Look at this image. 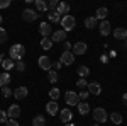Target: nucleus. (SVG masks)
I'll use <instances>...</instances> for the list:
<instances>
[{
	"label": "nucleus",
	"mask_w": 127,
	"mask_h": 126,
	"mask_svg": "<svg viewBox=\"0 0 127 126\" xmlns=\"http://www.w3.org/2000/svg\"><path fill=\"white\" fill-rule=\"evenodd\" d=\"M9 53H10V60L12 61H22V56L26 55V48L22 44H14L9 49Z\"/></svg>",
	"instance_id": "1"
},
{
	"label": "nucleus",
	"mask_w": 127,
	"mask_h": 126,
	"mask_svg": "<svg viewBox=\"0 0 127 126\" xmlns=\"http://www.w3.org/2000/svg\"><path fill=\"white\" fill-rule=\"evenodd\" d=\"M75 24H76V19L73 17V15H64V17H61V26H63V31L66 32V31H71L75 27Z\"/></svg>",
	"instance_id": "2"
},
{
	"label": "nucleus",
	"mask_w": 127,
	"mask_h": 126,
	"mask_svg": "<svg viewBox=\"0 0 127 126\" xmlns=\"http://www.w3.org/2000/svg\"><path fill=\"white\" fill-rule=\"evenodd\" d=\"M93 119H95V123H105V121L108 119L107 111H105L103 107H97V109H93Z\"/></svg>",
	"instance_id": "3"
},
{
	"label": "nucleus",
	"mask_w": 127,
	"mask_h": 126,
	"mask_svg": "<svg viewBox=\"0 0 127 126\" xmlns=\"http://www.w3.org/2000/svg\"><path fill=\"white\" fill-rule=\"evenodd\" d=\"M64 101H66V104H68V106H78V104H80L78 94H76V92H73V90H68V92L64 94Z\"/></svg>",
	"instance_id": "4"
},
{
	"label": "nucleus",
	"mask_w": 127,
	"mask_h": 126,
	"mask_svg": "<svg viewBox=\"0 0 127 126\" xmlns=\"http://www.w3.org/2000/svg\"><path fill=\"white\" fill-rule=\"evenodd\" d=\"M59 61H61V65H73L75 63V55L71 51H63Z\"/></svg>",
	"instance_id": "5"
},
{
	"label": "nucleus",
	"mask_w": 127,
	"mask_h": 126,
	"mask_svg": "<svg viewBox=\"0 0 127 126\" xmlns=\"http://www.w3.org/2000/svg\"><path fill=\"white\" fill-rule=\"evenodd\" d=\"M37 63H39V67L42 68V70H46V72H49V70L53 68V61H51V58L46 56V55H44V56H41Z\"/></svg>",
	"instance_id": "6"
},
{
	"label": "nucleus",
	"mask_w": 127,
	"mask_h": 126,
	"mask_svg": "<svg viewBox=\"0 0 127 126\" xmlns=\"http://www.w3.org/2000/svg\"><path fill=\"white\" fill-rule=\"evenodd\" d=\"M19 116H20V107L17 106V104H12V106L7 109V118H10V119H17Z\"/></svg>",
	"instance_id": "7"
},
{
	"label": "nucleus",
	"mask_w": 127,
	"mask_h": 126,
	"mask_svg": "<svg viewBox=\"0 0 127 126\" xmlns=\"http://www.w3.org/2000/svg\"><path fill=\"white\" fill-rule=\"evenodd\" d=\"M51 41H54V43H64V41H66V32L63 29L54 31V32L51 34Z\"/></svg>",
	"instance_id": "8"
},
{
	"label": "nucleus",
	"mask_w": 127,
	"mask_h": 126,
	"mask_svg": "<svg viewBox=\"0 0 127 126\" xmlns=\"http://www.w3.org/2000/svg\"><path fill=\"white\" fill-rule=\"evenodd\" d=\"M37 12L36 10H32V9H26L24 12H22V17H24V20H27V22H32V20H36L37 19Z\"/></svg>",
	"instance_id": "9"
},
{
	"label": "nucleus",
	"mask_w": 127,
	"mask_h": 126,
	"mask_svg": "<svg viewBox=\"0 0 127 126\" xmlns=\"http://www.w3.org/2000/svg\"><path fill=\"white\" fill-rule=\"evenodd\" d=\"M39 32L42 38H49L51 34H53V29H51V26H49V22H41L39 26Z\"/></svg>",
	"instance_id": "10"
},
{
	"label": "nucleus",
	"mask_w": 127,
	"mask_h": 126,
	"mask_svg": "<svg viewBox=\"0 0 127 126\" xmlns=\"http://www.w3.org/2000/svg\"><path fill=\"white\" fill-rule=\"evenodd\" d=\"M87 49H88V46L83 43V41H78L75 46H73V55H85L87 53Z\"/></svg>",
	"instance_id": "11"
},
{
	"label": "nucleus",
	"mask_w": 127,
	"mask_h": 126,
	"mask_svg": "<svg viewBox=\"0 0 127 126\" xmlns=\"http://www.w3.org/2000/svg\"><path fill=\"white\" fill-rule=\"evenodd\" d=\"M87 89H88V94L90 96H98L102 92V87H100V84H97V82H90Z\"/></svg>",
	"instance_id": "12"
},
{
	"label": "nucleus",
	"mask_w": 127,
	"mask_h": 126,
	"mask_svg": "<svg viewBox=\"0 0 127 126\" xmlns=\"http://www.w3.org/2000/svg\"><path fill=\"white\" fill-rule=\"evenodd\" d=\"M59 118H61V121L66 125L71 121V118H73V113H71V109H61V113H59Z\"/></svg>",
	"instance_id": "13"
},
{
	"label": "nucleus",
	"mask_w": 127,
	"mask_h": 126,
	"mask_svg": "<svg viewBox=\"0 0 127 126\" xmlns=\"http://www.w3.org/2000/svg\"><path fill=\"white\" fill-rule=\"evenodd\" d=\"M46 111H48V114H51V116L58 114L59 107H58V104H56V101H51V102H48V104H46Z\"/></svg>",
	"instance_id": "14"
},
{
	"label": "nucleus",
	"mask_w": 127,
	"mask_h": 126,
	"mask_svg": "<svg viewBox=\"0 0 127 126\" xmlns=\"http://www.w3.org/2000/svg\"><path fill=\"white\" fill-rule=\"evenodd\" d=\"M27 94H29L27 87H17L14 90V97L15 99H24V97H27Z\"/></svg>",
	"instance_id": "15"
},
{
	"label": "nucleus",
	"mask_w": 127,
	"mask_h": 126,
	"mask_svg": "<svg viewBox=\"0 0 127 126\" xmlns=\"http://www.w3.org/2000/svg\"><path fill=\"white\" fill-rule=\"evenodd\" d=\"M98 29H100V34L102 36H108L110 34V24H108V20H102Z\"/></svg>",
	"instance_id": "16"
},
{
	"label": "nucleus",
	"mask_w": 127,
	"mask_h": 126,
	"mask_svg": "<svg viewBox=\"0 0 127 126\" xmlns=\"http://www.w3.org/2000/svg\"><path fill=\"white\" fill-rule=\"evenodd\" d=\"M56 12H58L59 15H63V17H64V15H68V12H69V5H68V3H64V2H59Z\"/></svg>",
	"instance_id": "17"
},
{
	"label": "nucleus",
	"mask_w": 127,
	"mask_h": 126,
	"mask_svg": "<svg viewBox=\"0 0 127 126\" xmlns=\"http://www.w3.org/2000/svg\"><path fill=\"white\" fill-rule=\"evenodd\" d=\"M114 36H115V39H127V29L126 27H117L114 31Z\"/></svg>",
	"instance_id": "18"
},
{
	"label": "nucleus",
	"mask_w": 127,
	"mask_h": 126,
	"mask_svg": "<svg viewBox=\"0 0 127 126\" xmlns=\"http://www.w3.org/2000/svg\"><path fill=\"white\" fill-rule=\"evenodd\" d=\"M110 121H112L114 125H122L124 118H122V114H120V113H117V111H115V113H112V114H110Z\"/></svg>",
	"instance_id": "19"
},
{
	"label": "nucleus",
	"mask_w": 127,
	"mask_h": 126,
	"mask_svg": "<svg viewBox=\"0 0 127 126\" xmlns=\"http://www.w3.org/2000/svg\"><path fill=\"white\" fill-rule=\"evenodd\" d=\"M76 73L80 75V78H85V77H88V73H90V68L85 67V65H80V67L76 68Z\"/></svg>",
	"instance_id": "20"
},
{
	"label": "nucleus",
	"mask_w": 127,
	"mask_h": 126,
	"mask_svg": "<svg viewBox=\"0 0 127 126\" xmlns=\"http://www.w3.org/2000/svg\"><path fill=\"white\" fill-rule=\"evenodd\" d=\"M10 82V75L7 72H3V73H0V87H7Z\"/></svg>",
	"instance_id": "21"
},
{
	"label": "nucleus",
	"mask_w": 127,
	"mask_h": 126,
	"mask_svg": "<svg viewBox=\"0 0 127 126\" xmlns=\"http://www.w3.org/2000/svg\"><path fill=\"white\" fill-rule=\"evenodd\" d=\"M78 113L81 114V116H85V114L90 113V106H88V102H80V104H78Z\"/></svg>",
	"instance_id": "22"
},
{
	"label": "nucleus",
	"mask_w": 127,
	"mask_h": 126,
	"mask_svg": "<svg viewBox=\"0 0 127 126\" xmlns=\"http://www.w3.org/2000/svg\"><path fill=\"white\" fill-rule=\"evenodd\" d=\"M107 14H108V10L105 9V7H100V9L97 10V14H95V19H102V20H105V17H107Z\"/></svg>",
	"instance_id": "23"
},
{
	"label": "nucleus",
	"mask_w": 127,
	"mask_h": 126,
	"mask_svg": "<svg viewBox=\"0 0 127 126\" xmlns=\"http://www.w3.org/2000/svg\"><path fill=\"white\" fill-rule=\"evenodd\" d=\"M41 48L46 49V51L53 48V41H51V38H42L41 39Z\"/></svg>",
	"instance_id": "24"
},
{
	"label": "nucleus",
	"mask_w": 127,
	"mask_h": 126,
	"mask_svg": "<svg viewBox=\"0 0 127 126\" xmlns=\"http://www.w3.org/2000/svg\"><path fill=\"white\" fill-rule=\"evenodd\" d=\"M95 26H97V19L95 17H87L85 19V27L87 29H93Z\"/></svg>",
	"instance_id": "25"
},
{
	"label": "nucleus",
	"mask_w": 127,
	"mask_h": 126,
	"mask_svg": "<svg viewBox=\"0 0 127 126\" xmlns=\"http://www.w3.org/2000/svg\"><path fill=\"white\" fill-rule=\"evenodd\" d=\"M36 9L39 10V12H46L48 10V3L44 0H36Z\"/></svg>",
	"instance_id": "26"
},
{
	"label": "nucleus",
	"mask_w": 127,
	"mask_h": 126,
	"mask_svg": "<svg viewBox=\"0 0 127 126\" xmlns=\"http://www.w3.org/2000/svg\"><path fill=\"white\" fill-rule=\"evenodd\" d=\"M2 67L5 68V72H7V73H9V70H12V68L15 67V63H14V61H12V60H3V61H2Z\"/></svg>",
	"instance_id": "27"
},
{
	"label": "nucleus",
	"mask_w": 127,
	"mask_h": 126,
	"mask_svg": "<svg viewBox=\"0 0 127 126\" xmlns=\"http://www.w3.org/2000/svg\"><path fill=\"white\" fill-rule=\"evenodd\" d=\"M48 17H49V20H51V22H61V15H59L56 10H54V12H49Z\"/></svg>",
	"instance_id": "28"
},
{
	"label": "nucleus",
	"mask_w": 127,
	"mask_h": 126,
	"mask_svg": "<svg viewBox=\"0 0 127 126\" xmlns=\"http://www.w3.org/2000/svg\"><path fill=\"white\" fill-rule=\"evenodd\" d=\"M32 125L34 126H44L46 125V119H44V116H36L32 119Z\"/></svg>",
	"instance_id": "29"
},
{
	"label": "nucleus",
	"mask_w": 127,
	"mask_h": 126,
	"mask_svg": "<svg viewBox=\"0 0 127 126\" xmlns=\"http://www.w3.org/2000/svg\"><path fill=\"white\" fill-rule=\"evenodd\" d=\"M48 80H49V82H53V84L58 82V72H56V70H49V72H48Z\"/></svg>",
	"instance_id": "30"
},
{
	"label": "nucleus",
	"mask_w": 127,
	"mask_h": 126,
	"mask_svg": "<svg viewBox=\"0 0 127 126\" xmlns=\"http://www.w3.org/2000/svg\"><path fill=\"white\" fill-rule=\"evenodd\" d=\"M49 97L53 99V101H56L59 97V89H56V87H53L51 90H49Z\"/></svg>",
	"instance_id": "31"
},
{
	"label": "nucleus",
	"mask_w": 127,
	"mask_h": 126,
	"mask_svg": "<svg viewBox=\"0 0 127 126\" xmlns=\"http://www.w3.org/2000/svg\"><path fill=\"white\" fill-rule=\"evenodd\" d=\"M58 5H59V2H58V0H51V2L48 3V9L51 10V12H54V10L58 9Z\"/></svg>",
	"instance_id": "32"
},
{
	"label": "nucleus",
	"mask_w": 127,
	"mask_h": 126,
	"mask_svg": "<svg viewBox=\"0 0 127 126\" xmlns=\"http://www.w3.org/2000/svg\"><path fill=\"white\" fill-rule=\"evenodd\" d=\"M5 41H7V31L3 29V27H0V44L5 43Z\"/></svg>",
	"instance_id": "33"
},
{
	"label": "nucleus",
	"mask_w": 127,
	"mask_h": 126,
	"mask_svg": "<svg viewBox=\"0 0 127 126\" xmlns=\"http://www.w3.org/2000/svg\"><path fill=\"white\" fill-rule=\"evenodd\" d=\"M15 70H19V72H24V70H26V63H24V61H15Z\"/></svg>",
	"instance_id": "34"
},
{
	"label": "nucleus",
	"mask_w": 127,
	"mask_h": 126,
	"mask_svg": "<svg viewBox=\"0 0 127 126\" xmlns=\"http://www.w3.org/2000/svg\"><path fill=\"white\" fill-rule=\"evenodd\" d=\"M88 97H90V94H88V90H81V92H80V94H78V99H81L83 102L87 101Z\"/></svg>",
	"instance_id": "35"
},
{
	"label": "nucleus",
	"mask_w": 127,
	"mask_h": 126,
	"mask_svg": "<svg viewBox=\"0 0 127 126\" xmlns=\"http://www.w3.org/2000/svg\"><path fill=\"white\" fill-rule=\"evenodd\" d=\"M76 85H78V89H85V87H88V82L85 78H80L78 82H76Z\"/></svg>",
	"instance_id": "36"
},
{
	"label": "nucleus",
	"mask_w": 127,
	"mask_h": 126,
	"mask_svg": "<svg viewBox=\"0 0 127 126\" xmlns=\"http://www.w3.org/2000/svg\"><path fill=\"white\" fill-rule=\"evenodd\" d=\"M2 96L3 97H10L12 96V90H10L9 87H2Z\"/></svg>",
	"instance_id": "37"
},
{
	"label": "nucleus",
	"mask_w": 127,
	"mask_h": 126,
	"mask_svg": "<svg viewBox=\"0 0 127 126\" xmlns=\"http://www.w3.org/2000/svg\"><path fill=\"white\" fill-rule=\"evenodd\" d=\"M10 5V0H0V9H7Z\"/></svg>",
	"instance_id": "38"
},
{
	"label": "nucleus",
	"mask_w": 127,
	"mask_h": 126,
	"mask_svg": "<svg viewBox=\"0 0 127 126\" xmlns=\"http://www.w3.org/2000/svg\"><path fill=\"white\" fill-rule=\"evenodd\" d=\"M63 48H64V51H71L73 46H71V43H69V41H64V43H63Z\"/></svg>",
	"instance_id": "39"
},
{
	"label": "nucleus",
	"mask_w": 127,
	"mask_h": 126,
	"mask_svg": "<svg viewBox=\"0 0 127 126\" xmlns=\"http://www.w3.org/2000/svg\"><path fill=\"white\" fill-rule=\"evenodd\" d=\"M0 123H7V113L0 111Z\"/></svg>",
	"instance_id": "40"
},
{
	"label": "nucleus",
	"mask_w": 127,
	"mask_h": 126,
	"mask_svg": "<svg viewBox=\"0 0 127 126\" xmlns=\"http://www.w3.org/2000/svg\"><path fill=\"white\" fill-rule=\"evenodd\" d=\"M5 126H19V123H17L15 119H7V123H5Z\"/></svg>",
	"instance_id": "41"
},
{
	"label": "nucleus",
	"mask_w": 127,
	"mask_h": 126,
	"mask_svg": "<svg viewBox=\"0 0 127 126\" xmlns=\"http://www.w3.org/2000/svg\"><path fill=\"white\" fill-rule=\"evenodd\" d=\"M122 102H124V106L127 107V94H124V96H122Z\"/></svg>",
	"instance_id": "42"
},
{
	"label": "nucleus",
	"mask_w": 127,
	"mask_h": 126,
	"mask_svg": "<svg viewBox=\"0 0 127 126\" xmlns=\"http://www.w3.org/2000/svg\"><path fill=\"white\" fill-rule=\"evenodd\" d=\"M100 60H102L103 63H107V60H108V58H107V55H103V56H102V58H100Z\"/></svg>",
	"instance_id": "43"
},
{
	"label": "nucleus",
	"mask_w": 127,
	"mask_h": 126,
	"mask_svg": "<svg viewBox=\"0 0 127 126\" xmlns=\"http://www.w3.org/2000/svg\"><path fill=\"white\" fill-rule=\"evenodd\" d=\"M54 68H61V61H56L54 63Z\"/></svg>",
	"instance_id": "44"
},
{
	"label": "nucleus",
	"mask_w": 127,
	"mask_h": 126,
	"mask_svg": "<svg viewBox=\"0 0 127 126\" xmlns=\"http://www.w3.org/2000/svg\"><path fill=\"white\" fill-rule=\"evenodd\" d=\"M2 61H3V55L0 53V65H2Z\"/></svg>",
	"instance_id": "45"
},
{
	"label": "nucleus",
	"mask_w": 127,
	"mask_h": 126,
	"mask_svg": "<svg viewBox=\"0 0 127 126\" xmlns=\"http://www.w3.org/2000/svg\"><path fill=\"white\" fill-rule=\"evenodd\" d=\"M64 126H75V125H73V123H66Z\"/></svg>",
	"instance_id": "46"
},
{
	"label": "nucleus",
	"mask_w": 127,
	"mask_h": 126,
	"mask_svg": "<svg viewBox=\"0 0 127 126\" xmlns=\"http://www.w3.org/2000/svg\"><path fill=\"white\" fill-rule=\"evenodd\" d=\"M0 24H2V15H0Z\"/></svg>",
	"instance_id": "47"
},
{
	"label": "nucleus",
	"mask_w": 127,
	"mask_h": 126,
	"mask_svg": "<svg viewBox=\"0 0 127 126\" xmlns=\"http://www.w3.org/2000/svg\"><path fill=\"white\" fill-rule=\"evenodd\" d=\"M126 43H127V39H126Z\"/></svg>",
	"instance_id": "48"
},
{
	"label": "nucleus",
	"mask_w": 127,
	"mask_h": 126,
	"mask_svg": "<svg viewBox=\"0 0 127 126\" xmlns=\"http://www.w3.org/2000/svg\"><path fill=\"white\" fill-rule=\"evenodd\" d=\"M126 29H127V27H126Z\"/></svg>",
	"instance_id": "49"
}]
</instances>
